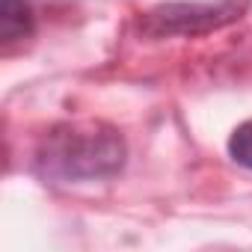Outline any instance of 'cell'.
Instances as JSON below:
<instances>
[{
    "mask_svg": "<svg viewBox=\"0 0 252 252\" xmlns=\"http://www.w3.org/2000/svg\"><path fill=\"white\" fill-rule=\"evenodd\" d=\"M39 166L65 181L107 178L125 166V140L101 122L60 125L39 149Z\"/></svg>",
    "mask_w": 252,
    "mask_h": 252,
    "instance_id": "obj_1",
    "label": "cell"
},
{
    "mask_svg": "<svg viewBox=\"0 0 252 252\" xmlns=\"http://www.w3.org/2000/svg\"><path fill=\"white\" fill-rule=\"evenodd\" d=\"M249 0H220V3H166L143 15L140 30L149 39L163 36H202L243 18Z\"/></svg>",
    "mask_w": 252,
    "mask_h": 252,
    "instance_id": "obj_2",
    "label": "cell"
},
{
    "mask_svg": "<svg viewBox=\"0 0 252 252\" xmlns=\"http://www.w3.org/2000/svg\"><path fill=\"white\" fill-rule=\"evenodd\" d=\"M36 15L27 0H0V39L6 45L33 33Z\"/></svg>",
    "mask_w": 252,
    "mask_h": 252,
    "instance_id": "obj_3",
    "label": "cell"
},
{
    "mask_svg": "<svg viewBox=\"0 0 252 252\" xmlns=\"http://www.w3.org/2000/svg\"><path fill=\"white\" fill-rule=\"evenodd\" d=\"M228 155H231L240 166L252 169V119L243 122V125H237L234 134L228 137Z\"/></svg>",
    "mask_w": 252,
    "mask_h": 252,
    "instance_id": "obj_4",
    "label": "cell"
}]
</instances>
